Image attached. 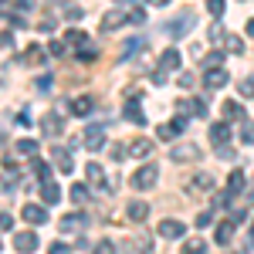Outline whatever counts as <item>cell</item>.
<instances>
[{
  "label": "cell",
  "instance_id": "1",
  "mask_svg": "<svg viewBox=\"0 0 254 254\" xmlns=\"http://www.w3.org/2000/svg\"><path fill=\"white\" fill-rule=\"evenodd\" d=\"M88 227H92V217L85 214V210H71V214L61 217V234H81Z\"/></svg>",
  "mask_w": 254,
  "mask_h": 254
},
{
  "label": "cell",
  "instance_id": "2",
  "mask_svg": "<svg viewBox=\"0 0 254 254\" xmlns=\"http://www.w3.org/2000/svg\"><path fill=\"white\" fill-rule=\"evenodd\" d=\"M183 234H187V224H183V220H176V217L159 220V237H166V241H183Z\"/></svg>",
  "mask_w": 254,
  "mask_h": 254
},
{
  "label": "cell",
  "instance_id": "3",
  "mask_svg": "<svg viewBox=\"0 0 254 254\" xmlns=\"http://www.w3.org/2000/svg\"><path fill=\"white\" fill-rule=\"evenodd\" d=\"M156 176H159L156 163H146V166L132 176V187H136V190H149V187H156Z\"/></svg>",
  "mask_w": 254,
  "mask_h": 254
},
{
  "label": "cell",
  "instance_id": "4",
  "mask_svg": "<svg viewBox=\"0 0 254 254\" xmlns=\"http://www.w3.org/2000/svg\"><path fill=\"white\" fill-rule=\"evenodd\" d=\"M193 14H180V17L176 20H170V24H166V34H170V38H183V34H190V31H193Z\"/></svg>",
  "mask_w": 254,
  "mask_h": 254
},
{
  "label": "cell",
  "instance_id": "5",
  "mask_svg": "<svg viewBox=\"0 0 254 254\" xmlns=\"http://www.w3.org/2000/svg\"><path fill=\"white\" fill-rule=\"evenodd\" d=\"M14 248H17L20 254H34L38 251V234H34V231H20V234H14Z\"/></svg>",
  "mask_w": 254,
  "mask_h": 254
},
{
  "label": "cell",
  "instance_id": "6",
  "mask_svg": "<svg viewBox=\"0 0 254 254\" xmlns=\"http://www.w3.org/2000/svg\"><path fill=\"white\" fill-rule=\"evenodd\" d=\"M210 142H214L217 149L227 146V142H231V122H214V126H210Z\"/></svg>",
  "mask_w": 254,
  "mask_h": 254
},
{
  "label": "cell",
  "instance_id": "7",
  "mask_svg": "<svg viewBox=\"0 0 254 254\" xmlns=\"http://www.w3.org/2000/svg\"><path fill=\"white\" fill-rule=\"evenodd\" d=\"M85 176H88V183H92V187H98L102 193H109V183H105V170H102L98 163H88V166H85Z\"/></svg>",
  "mask_w": 254,
  "mask_h": 254
},
{
  "label": "cell",
  "instance_id": "8",
  "mask_svg": "<svg viewBox=\"0 0 254 254\" xmlns=\"http://www.w3.org/2000/svg\"><path fill=\"white\" fill-rule=\"evenodd\" d=\"M183 126H187L183 119H173V122H163V126L156 129V139H166V142H170V139L183 136Z\"/></svg>",
  "mask_w": 254,
  "mask_h": 254
},
{
  "label": "cell",
  "instance_id": "9",
  "mask_svg": "<svg viewBox=\"0 0 254 254\" xmlns=\"http://www.w3.org/2000/svg\"><path fill=\"white\" fill-rule=\"evenodd\" d=\"M170 156H173L176 163H190V159L200 156V149H196L193 142H180V146H173V149H170Z\"/></svg>",
  "mask_w": 254,
  "mask_h": 254
},
{
  "label": "cell",
  "instance_id": "10",
  "mask_svg": "<svg viewBox=\"0 0 254 254\" xmlns=\"http://www.w3.org/2000/svg\"><path fill=\"white\" fill-rule=\"evenodd\" d=\"M41 129H44V136H61V129H64V122H61V116L58 112H48V116L41 119Z\"/></svg>",
  "mask_w": 254,
  "mask_h": 254
},
{
  "label": "cell",
  "instance_id": "11",
  "mask_svg": "<svg viewBox=\"0 0 254 254\" xmlns=\"http://www.w3.org/2000/svg\"><path fill=\"white\" fill-rule=\"evenodd\" d=\"M20 214H24V220H27V224H38V227H41V224H48V210H44L41 203H27Z\"/></svg>",
  "mask_w": 254,
  "mask_h": 254
},
{
  "label": "cell",
  "instance_id": "12",
  "mask_svg": "<svg viewBox=\"0 0 254 254\" xmlns=\"http://www.w3.org/2000/svg\"><path fill=\"white\" fill-rule=\"evenodd\" d=\"M227 78H231V75H227L224 68H214V71H207V75H203V85H207L210 92H217V88H224V85H227Z\"/></svg>",
  "mask_w": 254,
  "mask_h": 254
},
{
  "label": "cell",
  "instance_id": "13",
  "mask_svg": "<svg viewBox=\"0 0 254 254\" xmlns=\"http://www.w3.org/2000/svg\"><path fill=\"white\" fill-rule=\"evenodd\" d=\"M85 146H88L92 153H98V149L105 146V132H102V126H88V132H85Z\"/></svg>",
  "mask_w": 254,
  "mask_h": 254
},
{
  "label": "cell",
  "instance_id": "14",
  "mask_svg": "<svg viewBox=\"0 0 254 254\" xmlns=\"http://www.w3.org/2000/svg\"><path fill=\"white\" fill-rule=\"evenodd\" d=\"M129 153L136 159H149L153 156V139H136V142H129Z\"/></svg>",
  "mask_w": 254,
  "mask_h": 254
},
{
  "label": "cell",
  "instance_id": "15",
  "mask_svg": "<svg viewBox=\"0 0 254 254\" xmlns=\"http://www.w3.org/2000/svg\"><path fill=\"white\" fill-rule=\"evenodd\" d=\"M224 122H244V105L241 102H224Z\"/></svg>",
  "mask_w": 254,
  "mask_h": 254
},
{
  "label": "cell",
  "instance_id": "16",
  "mask_svg": "<svg viewBox=\"0 0 254 254\" xmlns=\"http://www.w3.org/2000/svg\"><path fill=\"white\" fill-rule=\"evenodd\" d=\"M180 64H183V58H180V51H176V48L163 51V58H159V68H163V71H176Z\"/></svg>",
  "mask_w": 254,
  "mask_h": 254
},
{
  "label": "cell",
  "instance_id": "17",
  "mask_svg": "<svg viewBox=\"0 0 254 254\" xmlns=\"http://www.w3.org/2000/svg\"><path fill=\"white\" fill-rule=\"evenodd\" d=\"M122 116L129 119V122H136V126H146V112L139 109V102H126V109H122Z\"/></svg>",
  "mask_w": 254,
  "mask_h": 254
},
{
  "label": "cell",
  "instance_id": "18",
  "mask_svg": "<svg viewBox=\"0 0 254 254\" xmlns=\"http://www.w3.org/2000/svg\"><path fill=\"white\" fill-rule=\"evenodd\" d=\"M126 217H129V220H146V217H149V207H146V203H142V200H132V203H129V207H126Z\"/></svg>",
  "mask_w": 254,
  "mask_h": 254
},
{
  "label": "cell",
  "instance_id": "19",
  "mask_svg": "<svg viewBox=\"0 0 254 254\" xmlns=\"http://www.w3.org/2000/svg\"><path fill=\"white\" fill-rule=\"evenodd\" d=\"M41 200H44V203H58V200H61V187H58V183H51V180L41 183Z\"/></svg>",
  "mask_w": 254,
  "mask_h": 254
},
{
  "label": "cell",
  "instance_id": "20",
  "mask_svg": "<svg viewBox=\"0 0 254 254\" xmlns=\"http://www.w3.org/2000/svg\"><path fill=\"white\" fill-rule=\"evenodd\" d=\"M51 156H55V163H58L61 173H71V170H75V163H71V156H68V149L55 146V153H51Z\"/></svg>",
  "mask_w": 254,
  "mask_h": 254
},
{
  "label": "cell",
  "instance_id": "21",
  "mask_svg": "<svg viewBox=\"0 0 254 254\" xmlns=\"http://www.w3.org/2000/svg\"><path fill=\"white\" fill-rule=\"evenodd\" d=\"M224 58H227V51H224V48H217V51H207L200 64H203L207 71H214V68H217V64H220V61H224Z\"/></svg>",
  "mask_w": 254,
  "mask_h": 254
},
{
  "label": "cell",
  "instance_id": "22",
  "mask_svg": "<svg viewBox=\"0 0 254 254\" xmlns=\"http://www.w3.org/2000/svg\"><path fill=\"white\" fill-rule=\"evenodd\" d=\"M14 153L17 156H34L38 153V139H17L14 142Z\"/></svg>",
  "mask_w": 254,
  "mask_h": 254
},
{
  "label": "cell",
  "instance_id": "23",
  "mask_svg": "<svg viewBox=\"0 0 254 254\" xmlns=\"http://www.w3.org/2000/svg\"><path fill=\"white\" fill-rule=\"evenodd\" d=\"M231 237H234V224H231V220H220V224H217V244H231Z\"/></svg>",
  "mask_w": 254,
  "mask_h": 254
},
{
  "label": "cell",
  "instance_id": "24",
  "mask_svg": "<svg viewBox=\"0 0 254 254\" xmlns=\"http://www.w3.org/2000/svg\"><path fill=\"white\" fill-rule=\"evenodd\" d=\"M92 109H95L92 95H81V98H75V102H71V112H75V116H88Z\"/></svg>",
  "mask_w": 254,
  "mask_h": 254
},
{
  "label": "cell",
  "instance_id": "25",
  "mask_svg": "<svg viewBox=\"0 0 254 254\" xmlns=\"http://www.w3.org/2000/svg\"><path fill=\"white\" fill-rule=\"evenodd\" d=\"M142 44H146L142 38H129L126 44H122V55H119V61H129V58H132V55L139 51V48H142Z\"/></svg>",
  "mask_w": 254,
  "mask_h": 254
},
{
  "label": "cell",
  "instance_id": "26",
  "mask_svg": "<svg viewBox=\"0 0 254 254\" xmlns=\"http://www.w3.org/2000/svg\"><path fill=\"white\" fill-rule=\"evenodd\" d=\"M119 24H126V14H122V10H109V14L102 17V27H105V31H116Z\"/></svg>",
  "mask_w": 254,
  "mask_h": 254
},
{
  "label": "cell",
  "instance_id": "27",
  "mask_svg": "<svg viewBox=\"0 0 254 254\" xmlns=\"http://www.w3.org/2000/svg\"><path fill=\"white\" fill-rule=\"evenodd\" d=\"M64 44H71V48H88V34H85V31H64Z\"/></svg>",
  "mask_w": 254,
  "mask_h": 254
},
{
  "label": "cell",
  "instance_id": "28",
  "mask_svg": "<svg viewBox=\"0 0 254 254\" xmlns=\"http://www.w3.org/2000/svg\"><path fill=\"white\" fill-rule=\"evenodd\" d=\"M183 254H207V241H200V237H187V241H183Z\"/></svg>",
  "mask_w": 254,
  "mask_h": 254
},
{
  "label": "cell",
  "instance_id": "29",
  "mask_svg": "<svg viewBox=\"0 0 254 254\" xmlns=\"http://www.w3.org/2000/svg\"><path fill=\"white\" fill-rule=\"evenodd\" d=\"M241 190H244V173H241V170H234V173H231V180H227V193L234 196V193H241Z\"/></svg>",
  "mask_w": 254,
  "mask_h": 254
},
{
  "label": "cell",
  "instance_id": "30",
  "mask_svg": "<svg viewBox=\"0 0 254 254\" xmlns=\"http://www.w3.org/2000/svg\"><path fill=\"white\" fill-rule=\"evenodd\" d=\"M224 51H231V55H241V51H244V41L237 38V34H227V41H224Z\"/></svg>",
  "mask_w": 254,
  "mask_h": 254
},
{
  "label": "cell",
  "instance_id": "31",
  "mask_svg": "<svg viewBox=\"0 0 254 254\" xmlns=\"http://www.w3.org/2000/svg\"><path fill=\"white\" fill-rule=\"evenodd\" d=\"M109 153H112L116 163H122V159H129V146H126V142H112V146H109Z\"/></svg>",
  "mask_w": 254,
  "mask_h": 254
},
{
  "label": "cell",
  "instance_id": "32",
  "mask_svg": "<svg viewBox=\"0 0 254 254\" xmlns=\"http://www.w3.org/2000/svg\"><path fill=\"white\" fill-rule=\"evenodd\" d=\"M193 187H196V190H214V176H210V173L193 176Z\"/></svg>",
  "mask_w": 254,
  "mask_h": 254
},
{
  "label": "cell",
  "instance_id": "33",
  "mask_svg": "<svg viewBox=\"0 0 254 254\" xmlns=\"http://www.w3.org/2000/svg\"><path fill=\"white\" fill-rule=\"evenodd\" d=\"M92 254H116V244H112L109 237H102L95 248H92Z\"/></svg>",
  "mask_w": 254,
  "mask_h": 254
},
{
  "label": "cell",
  "instance_id": "34",
  "mask_svg": "<svg viewBox=\"0 0 254 254\" xmlns=\"http://www.w3.org/2000/svg\"><path fill=\"white\" fill-rule=\"evenodd\" d=\"M126 24H146V10H142V7H132V10L126 14Z\"/></svg>",
  "mask_w": 254,
  "mask_h": 254
},
{
  "label": "cell",
  "instance_id": "35",
  "mask_svg": "<svg viewBox=\"0 0 254 254\" xmlns=\"http://www.w3.org/2000/svg\"><path fill=\"white\" fill-rule=\"evenodd\" d=\"M207 10H210L214 17H224V10H227V0H207Z\"/></svg>",
  "mask_w": 254,
  "mask_h": 254
},
{
  "label": "cell",
  "instance_id": "36",
  "mask_svg": "<svg viewBox=\"0 0 254 254\" xmlns=\"http://www.w3.org/2000/svg\"><path fill=\"white\" fill-rule=\"evenodd\" d=\"M71 200H75V203H85V200H88V187L75 183V187H71Z\"/></svg>",
  "mask_w": 254,
  "mask_h": 254
},
{
  "label": "cell",
  "instance_id": "37",
  "mask_svg": "<svg viewBox=\"0 0 254 254\" xmlns=\"http://www.w3.org/2000/svg\"><path fill=\"white\" fill-rule=\"evenodd\" d=\"M210 224H214V214H210V210H200V214H196V231H203V227H210Z\"/></svg>",
  "mask_w": 254,
  "mask_h": 254
},
{
  "label": "cell",
  "instance_id": "38",
  "mask_svg": "<svg viewBox=\"0 0 254 254\" xmlns=\"http://www.w3.org/2000/svg\"><path fill=\"white\" fill-rule=\"evenodd\" d=\"M241 142H244V146H254V126H251V122L241 129Z\"/></svg>",
  "mask_w": 254,
  "mask_h": 254
},
{
  "label": "cell",
  "instance_id": "39",
  "mask_svg": "<svg viewBox=\"0 0 254 254\" xmlns=\"http://www.w3.org/2000/svg\"><path fill=\"white\" fill-rule=\"evenodd\" d=\"M217 210H231V193H217Z\"/></svg>",
  "mask_w": 254,
  "mask_h": 254
},
{
  "label": "cell",
  "instance_id": "40",
  "mask_svg": "<svg viewBox=\"0 0 254 254\" xmlns=\"http://www.w3.org/2000/svg\"><path fill=\"white\" fill-rule=\"evenodd\" d=\"M241 95H244V98H254V78H244V81H241Z\"/></svg>",
  "mask_w": 254,
  "mask_h": 254
},
{
  "label": "cell",
  "instance_id": "41",
  "mask_svg": "<svg viewBox=\"0 0 254 254\" xmlns=\"http://www.w3.org/2000/svg\"><path fill=\"white\" fill-rule=\"evenodd\" d=\"M3 20H7L10 27H27V20L20 17V14H7V17H3Z\"/></svg>",
  "mask_w": 254,
  "mask_h": 254
},
{
  "label": "cell",
  "instance_id": "42",
  "mask_svg": "<svg viewBox=\"0 0 254 254\" xmlns=\"http://www.w3.org/2000/svg\"><path fill=\"white\" fill-rule=\"evenodd\" d=\"M24 58H27V61H38V64H41V61H44V51H41L38 44H34V48H31V51H27Z\"/></svg>",
  "mask_w": 254,
  "mask_h": 254
},
{
  "label": "cell",
  "instance_id": "43",
  "mask_svg": "<svg viewBox=\"0 0 254 254\" xmlns=\"http://www.w3.org/2000/svg\"><path fill=\"white\" fill-rule=\"evenodd\" d=\"M10 227H14V217L7 210H0V231H10Z\"/></svg>",
  "mask_w": 254,
  "mask_h": 254
},
{
  "label": "cell",
  "instance_id": "44",
  "mask_svg": "<svg viewBox=\"0 0 254 254\" xmlns=\"http://www.w3.org/2000/svg\"><path fill=\"white\" fill-rule=\"evenodd\" d=\"M34 173H38L41 180L48 183V173H51V166H48V163H34Z\"/></svg>",
  "mask_w": 254,
  "mask_h": 254
},
{
  "label": "cell",
  "instance_id": "45",
  "mask_svg": "<svg viewBox=\"0 0 254 254\" xmlns=\"http://www.w3.org/2000/svg\"><path fill=\"white\" fill-rule=\"evenodd\" d=\"M0 48H17V44H14V34H10V31H3V34H0Z\"/></svg>",
  "mask_w": 254,
  "mask_h": 254
},
{
  "label": "cell",
  "instance_id": "46",
  "mask_svg": "<svg viewBox=\"0 0 254 254\" xmlns=\"http://www.w3.org/2000/svg\"><path fill=\"white\" fill-rule=\"evenodd\" d=\"M217 156H220V159H237V153L231 149V146H220V149H217Z\"/></svg>",
  "mask_w": 254,
  "mask_h": 254
},
{
  "label": "cell",
  "instance_id": "47",
  "mask_svg": "<svg viewBox=\"0 0 254 254\" xmlns=\"http://www.w3.org/2000/svg\"><path fill=\"white\" fill-rule=\"evenodd\" d=\"M48 254H71V248H68V244H61V241H58V244H51V251H48Z\"/></svg>",
  "mask_w": 254,
  "mask_h": 254
},
{
  "label": "cell",
  "instance_id": "48",
  "mask_svg": "<svg viewBox=\"0 0 254 254\" xmlns=\"http://www.w3.org/2000/svg\"><path fill=\"white\" fill-rule=\"evenodd\" d=\"M95 55H98L95 48H92V51H88V48H81V51H78V58H81V61H95Z\"/></svg>",
  "mask_w": 254,
  "mask_h": 254
},
{
  "label": "cell",
  "instance_id": "49",
  "mask_svg": "<svg viewBox=\"0 0 254 254\" xmlns=\"http://www.w3.org/2000/svg\"><path fill=\"white\" fill-rule=\"evenodd\" d=\"M153 85H166V71H163V68L153 71Z\"/></svg>",
  "mask_w": 254,
  "mask_h": 254
},
{
  "label": "cell",
  "instance_id": "50",
  "mask_svg": "<svg viewBox=\"0 0 254 254\" xmlns=\"http://www.w3.org/2000/svg\"><path fill=\"white\" fill-rule=\"evenodd\" d=\"M220 38H224V27L214 24V27H210V41H220Z\"/></svg>",
  "mask_w": 254,
  "mask_h": 254
},
{
  "label": "cell",
  "instance_id": "51",
  "mask_svg": "<svg viewBox=\"0 0 254 254\" xmlns=\"http://www.w3.org/2000/svg\"><path fill=\"white\" fill-rule=\"evenodd\" d=\"M244 217H248V210H231V224H241Z\"/></svg>",
  "mask_w": 254,
  "mask_h": 254
},
{
  "label": "cell",
  "instance_id": "52",
  "mask_svg": "<svg viewBox=\"0 0 254 254\" xmlns=\"http://www.w3.org/2000/svg\"><path fill=\"white\" fill-rule=\"evenodd\" d=\"M146 3H153V7H166L170 0H146Z\"/></svg>",
  "mask_w": 254,
  "mask_h": 254
},
{
  "label": "cell",
  "instance_id": "53",
  "mask_svg": "<svg viewBox=\"0 0 254 254\" xmlns=\"http://www.w3.org/2000/svg\"><path fill=\"white\" fill-rule=\"evenodd\" d=\"M248 34H251V38H254V17L248 20Z\"/></svg>",
  "mask_w": 254,
  "mask_h": 254
},
{
  "label": "cell",
  "instance_id": "54",
  "mask_svg": "<svg viewBox=\"0 0 254 254\" xmlns=\"http://www.w3.org/2000/svg\"><path fill=\"white\" fill-rule=\"evenodd\" d=\"M116 3H129V0H116Z\"/></svg>",
  "mask_w": 254,
  "mask_h": 254
},
{
  "label": "cell",
  "instance_id": "55",
  "mask_svg": "<svg viewBox=\"0 0 254 254\" xmlns=\"http://www.w3.org/2000/svg\"><path fill=\"white\" fill-rule=\"evenodd\" d=\"M3 139H7V136H3V132H0V142H3Z\"/></svg>",
  "mask_w": 254,
  "mask_h": 254
},
{
  "label": "cell",
  "instance_id": "56",
  "mask_svg": "<svg viewBox=\"0 0 254 254\" xmlns=\"http://www.w3.org/2000/svg\"><path fill=\"white\" fill-rule=\"evenodd\" d=\"M0 248H3V244H0Z\"/></svg>",
  "mask_w": 254,
  "mask_h": 254
},
{
  "label": "cell",
  "instance_id": "57",
  "mask_svg": "<svg viewBox=\"0 0 254 254\" xmlns=\"http://www.w3.org/2000/svg\"><path fill=\"white\" fill-rule=\"evenodd\" d=\"M0 3H3V0H0Z\"/></svg>",
  "mask_w": 254,
  "mask_h": 254
}]
</instances>
